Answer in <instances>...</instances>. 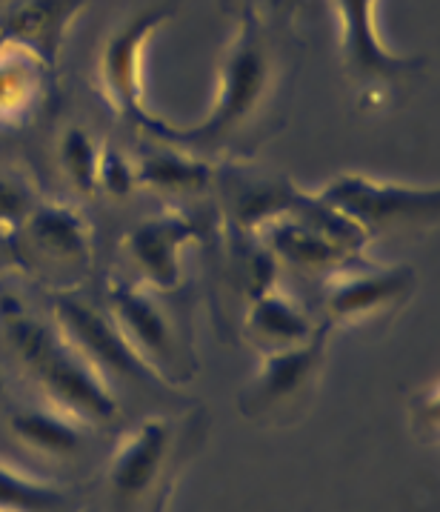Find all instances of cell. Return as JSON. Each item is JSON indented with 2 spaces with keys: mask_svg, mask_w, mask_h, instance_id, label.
Instances as JSON below:
<instances>
[{
  "mask_svg": "<svg viewBox=\"0 0 440 512\" xmlns=\"http://www.w3.org/2000/svg\"><path fill=\"white\" fill-rule=\"evenodd\" d=\"M12 427L23 441L46 452H72L80 444V430L75 418L63 412L26 410L12 418Z\"/></svg>",
  "mask_w": 440,
  "mask_h": 512,
  "instance_id": "10",
  "label": "cell"
},
{
  "mask_svg": "<svg viewBox=\"0 0 440 512\" xmlns=\"http://www.w3.org/2000/svg\"><path fill=\"white\" fill-rule=\"evenodd\" d=\"M169 432L160 421H146L138 432H132L115 455L112 484L123 498H135L146 490L158 472L166 452Z\"/></svg>",
  "mask_w": 440,
  "mask_h": 512,
  "instance_id": "5",
  "label": "cell"
},
{
  "mask_svg": "<svg viewBox=\"0 0 440 512\" xmlns=\"http://www.w3.org/2000/svg\"><path fill=\"white\" fill-rule=\"evenodd\" d=\"M252 324L258 329L266 341H272V349H289L300 347L309 338V327L306 321L300 318V312L295 307H289V301H283L278 295H269L258 301L255 315H252Z\"/></svg>",
  "mask_w": 440,
  "mask_h": 512,
  "instance_id": "11",
  "label": "cell"
},
{
  "mask_svg": "<svg viewBox=\"0 0 440 512\" xmlns=\"http://www.w3.org/2000/svg\"><path fill=\"white\" fill-rule=\"evenodd\" d=\"M275 246L286 258H292L298 264H309V267L329 264L340 249L335 241H329L326 232H315V229H306V226H283L278 232Z\"/></svg>",
  "mask_w": 440,
  "mask_h": 512,
  "instance_id": "14",
  "label": "cell"
},
{
  "mask_svg": "<svg viewBox=\"0 0 440 512\" xmlns=\"http://www.w3.org/2000/svg\"><path fill=\"white\" fill-rule=\"evenodd\" d=\"M9 335L23 355L26 367L38 375L72 410L106 418L115 412V401L106 392L100 375L92 369V361L75 349L63 335L43 329L29 318H9Z\"/></svg>",
  "mask_w": 440,
  "mask_h": 512,
  "instance_id": "1",
  "label": "cell"
},
{
  "mask_svg": "<svg viewBox=\"0 0 440 512\" xmlns=\"http://www.w3.org/2000/svg\"><path fill=\"white\" fill-rule=\"evenodd\" d=\"M409 272H366V275H349L335 284L329 295V309L338 318H360L372 315L392 301H400Z\"/></svg>",
  "mask_w": 440,
  "mask_h": 512,
  "instance_id": "6",
  "label": "cell"
},
{
  "mask_svg": "<svg viewBox=\"0 0 440 512\" xmlns=\"http://www.w3.org/2000/svg\"><path fill=\"white\" fill-rule=\"evenodd\" d=\"M58 318L69 335L66 341L80 349L89 361L106 369H115L120 375H140L146 367L135 347L120 332V327L115 329V324H109V318H103L98 309L86 307L83 301H75V298H60Z\"/></svg>",
  "mask_w": 440,
  "mask_h": 512,
  "instance_id": "3",
  "label": "cell"
},
{
  "mask_svg": "<svg viewBox=\"0 0 440 512\" xmlns=\"http://www.w3.org/2000/svg\"><path fill=\"white\" fill-rule=\"evenodd\" d=\"M186 238L189 226L183 221H152L132 235V252L158 284L172 287L178 281V246H183Z\"/></svg>",
  "mask_w": 440,
  "mask_h": 512,
  "instance_id": "7",
  "label": "cell"
},
{
  "mask_svg": "<svg viewBox=\"0 0 440 512\" xmlns=\"http://www.w3.org/2000/svg\"><path fill=\"white\" fill-rule=\"evenodd\" d=\"M326 201L346 218H358L363 224H398L432 218L438 209V192L343 175L326 186Z\"/></svg>",
  "mask_w": 440,
  "mask_h": 512,
  "instance_id": "2",
  "label": "cell"
},
{
  "mask_svg": "<svg viewBox=\"0 0 440 512\" xmlns=\"http://www.w3.org/2000/svg\"><path fill=\"white\" fill-rule=\"evenodd\" d=\"M146 178L163 186H192L198 184L203 175L195 166L180 164V161H149Z\"/></svg>",
  "mask_w": 440,
  "mask_h": 512,
  "instance_id": "16",
  "label": "cell"
},
{
  "mask_svg": "<svg viewBox=\"0 0 440 512\" xmlns=\"http://www.w3.org/2000/svg\"><path fill=\"white\" fill-rule=\"evenodd\" d=\"M118 307L120 332L126 335V341L135 347L138 344L140 358L143 352H155V355H169L172 352V335L166 321L160 318V312L146 298H140L135 292H118L115 298Z\"/></svg>",
  "mask_w": 440,
  "mask_h": 512,
  "instance_id": "8",
  "label": "cell"
},
{
  "mask_svg": "<svg viewBox=\"0 0 440 512\" xmlns=\"http://www.w3.org/2000/svg\"><path fill=\"white\" fill-rule=\"evenodd\" d=\"M58 504V492L49 484L0 464V512H35Z\"/></svg>",
  "mask_w": 440,
  "mask_h": 512,
  "instance_id": "13",
  "label": "cell"
},
{
  "mask_svg": "<svg viewBox=\"0 0 440 512\" xmlns=\"http://www.w3.org/2000/svg\"><path fill=\"white\" fill-rule=\"evenodd\" d=\"M266 81V66H263V55L255 38L240 43L232 55V63L226 69V86L220 95L218 112L212 115V121L206 126V135H215L229 129L232 123H238L246 112H252V106L258 101L260 89Z\"/></svg>",
  "mask_w": 440,
  "mask_h": 512,
  "instance_id": "4",
  "label": "cell"
},
{
  "mask_svg": "<svg viewBox=\"0 0 440 512\" xmlns=\"http://www.w3.org/2000/svg\"><path fill=\"white\" fill-rule=\"evenodd\" d=\"M343 9V23H346V43L360 63V69H386L389 58L380 52L375 41V26H372V0H338Z\"/></svg>",
  "mask_w": 440,
  "mask_h": 512,
  "instance_id": "12",
  "label": "cell"
},
{
  "mask_svg": "<svg viewBox=\"0 0 440 512\" xmlns=\"http://www.w3.org/2000/svg\"><path fill=\"white\" fill-rule=\"evenodd\" d=\"M66 164L72 169V175L78 178L80 184H89L95 175V161H92V149L86 144L83 135H72L66 144Z\"/></svg>",
  "mask_w": 440,
  "mask_h": 512,
  "instance_id": "17",
  "label": "cell"
},
{
  "mask_svg": "<svg viewBox=\"0 0 440 512\" xmlns=\"http://www.w3.org/2000/svg\"><path fill=\"white\" fill-rule=\"evenodd\" d=\"M38 238L60 255H83L86 249L83 226L69 209H46L38 218Z\"/></svg>",
  "mask_w": 440,
  "mask_h": 512,
  "instance_id": "15",
  "label": "cell"
},
{
  "mask_svg": "<svg viewBox=\"0 0 440 512\" xmlns=\"http://www.w3.org/2000/svg\"><path fill=\"white\" fill-rule=\"evenodd\" d=\"M318 341H306L300 347L272 349V358L260 375V392L266 398H286L300 390V384L318 367Z\"/></svg>",
  "mask_w": 440,
  "mask_h": 512,
  "instance_id": "9",
  "label": "cell"
}]
</instances>
